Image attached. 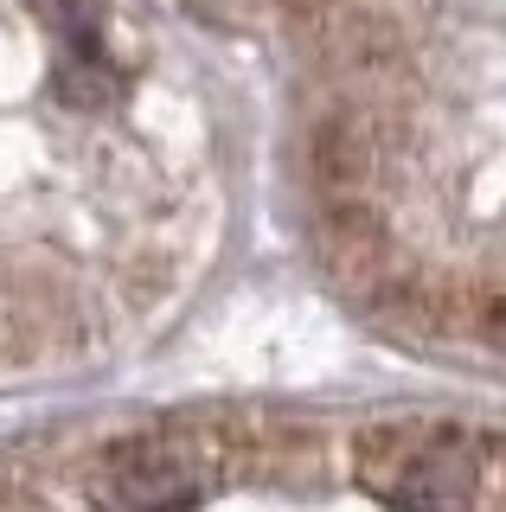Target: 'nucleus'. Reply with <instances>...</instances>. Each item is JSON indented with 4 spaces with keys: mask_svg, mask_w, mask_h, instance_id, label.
I'll return each mask as SVG.
<instances>
[{
    "mask_svg": "<svg viewBox=\"0 0 506 512\" xmlns=\"http://www.w3.org/2000/svg\"><path fill=\"white\" fill-rule=\"evenodd\" d=\"M52 90L65 96L71 109H97L122 96V71L116 64H84V58H58L52 64Z\"/></svg>",
    "mask_w": 506,
    "mask_h": 512,
    "instance_id": "4",
    "label": "nucleus"
},
{
    "mask_svg": "<svg viewBox=\"0 0 506 512\" xmlns=\"http://www.w3.org/2000/svg\"><path fill=\"white\" fill-rule=\"evenodd\" d=\"M0 512H506V436L462 416H161L7 468Z\"/></svg>",
    "mask_w": 506,
    "mask_h": 512,
    "instance_id": "1",
    "label": "nucleus"
},
{
    "mask_svg": "<svg viewBox=\"0 0 506 512\" xmlns=\"http://www.w3.org/2000/svg\"><path fill=\"white\" fill-rule=\"evenodd\" d=\"M378 167H385V141H378L372 116L340 109V116L314 122V135H308V173H314L321 205H372Z\"/></svg>",
    "mask_w": 506,
    "mask_h": 512,
    "instance_id": "2",
    "label": "nucleus"
},
{
    "mask_svg": "<svg viewBox=\"0 0 506 512\" xmlns=\"http://www.w3.org/2000/svg\"><path fill=\"white\" fill-rule=\"evenodd\" d=\"M45 26L58 39V58H84V64H109L103 52V7L97 0H39Z\"/></svg>",
    "mask_w": 506,
    "mask_h": 512,
    "instance_id": "3",
    "label": "nucleus"
}]
</instances>
